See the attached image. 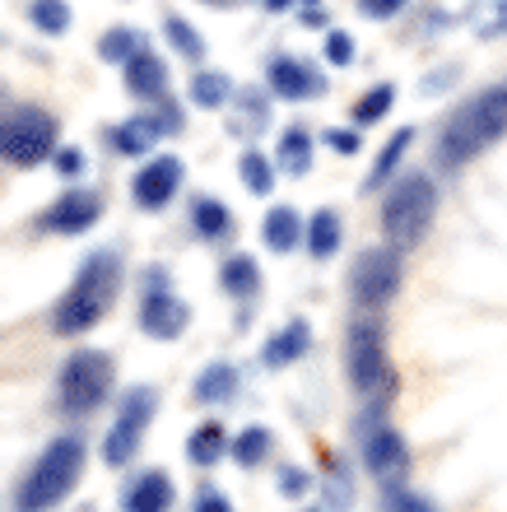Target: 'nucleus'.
<instances>
[{
	"instance_id": "f257e3e1",
	"label": "nucleus",
	"mask_w": 507,
	"mask_h": 512,
	"mask_svg": "<svg viewBox=\"0 0 507 512\" xmlns=\"http://www.w3.org/2000/svg\"><path fill=\"white\" fill-rule=\"evenodd\" d=\"M503 131H507V84H494V89L475 94L470 103H461V108L442 122L438 163L442 168H461V163H470L480 149L494 145Z\"/></svg>"
},
{
	"instance_id": "f03ea898",
	"label": "nucleus",
	"mask_w": 507,
	"mask_h": 512,
	"mask_svg": "<svg viewBox=\"0 0 507 512\" xmlns=\"http://www.w3.org/2000/svg\"><path fill=\"white\" fill-rule=\"evenodd\" d=\"M117 289H121V256L117 252H89L84 256V266H80V275L70 280L66 298L56 303L52 326L61 331V336H80V331H89V326L112 308Z\"/></svg>"
},
{
	"instance_id": "7ed1b4c3",
	"label": "nucleus",
	"mask_w": 507,
	"mask_h": 512,
	"mask_svg": "<svg viewBox=\"0 0 507 512\" xmlns=\"http://www.w3.org/2000/svg\"><path fill=\"white\" fill-rule=\"evenodd\" d=\"M80 471H84V443H80V438H70V433H66V438L47 443V452L28 466L14 508H19V512H47V508H56V503L75 489Z\"/></svg>"
},
{
	"instance_id": "20e7f679",
	"label": "nucleus",
	"mask_w": 507,
	"mask_h": 512,
	"mask_svg": "<svg viewBox=\"0 0 507 512\" xmlns=\"http://www.w3.org/2000/svg\"><path fill=\"white\" fill-rule=\"evenodd\" d=\"M345 364H349V382L359 396L373 401V410L396 396V368L387 359V336L377 322H354L349 326V345H345Z\"/></svg>"
},
{
	"instance_id": "39448f33",
	"label": "nucleus",
	"mask_w": 507,
	"mask_h": 512,
	"mask_svg": "<svg viewBox=\"0 0 507 512\" xmlns=\"http://www.w3.org/2000/svg\"><path fill=\"white\" fill-rule=\"evenodd\" d=\"M433 210H438V191H433V182H428L424 173L401 177V182L391 187L387 205H382V233H387V243L396 247V252L424 243L428 224H433Z\"/></svg>"
},
{
	"instance_id": "423d86ee",
	"label": "nucleus",
	"mask_w": 507,
	"mask_h": 512,
	"mask_svg": "<svg viewBox=\"0 0 507 512\" xmlns=\"http://www.w3.org/2000/svg\"><path fill=\"white\" fill-rule=\"evenodd\" d=\"M61 405H66L70 415H89L98 405L107 401V391H112V359L103 350H75L61 364Z\"/></svg>"
},
{
	"instance_id": "0eeeda50",
	"label": "nucleus",
	"mask_w": 507,
	"mask_h": 512,
	"mask_svg": "<svg viewBox=\"0 0 507 512\" xmlns=\"http://www.w3.org/2000/svg\"><path fill=\"white\" fill-rule=\"evenodd\" d=\"M0 145H5V159H10L14 168H38L42 159L56 154V117L33 108V103L10 108L5 112V135H0Z\"/></svg>"
},
{
	"instance_id": "6e6552de",
	"label": "nucleus",
	"mask_w": 507,
	"mask_h": 512,
	"mask_svg": "<svg viewBox=\"0 0 507 512\" xmlns=\"http://www.w3.org/2000/svg\"><path fill=\"white\" fill-rule=\"evenodd\" d=\"M154 410H159V391L154 387H131L126 396H121L117 419H112V429L103 433V461L107 466H126V461L135 457L140 433L149 429Z\"/></svg>"
},
{
	"instance_id": "1a4fd4ad",
	"label": "nucleus",
	"mask_w": 507,
	"mask_h": 512,
	"mask_svg": "<svg viewBox=\"0 0 507 512\" xmlns=\"http://www.w3.org/2000/svg\"><path fill=\"white\" fill-rule=\"evenodd\" d=\"M349 284H354V303L359 308H387L391 294L401 289V256H396V247H373V252H363L359 261H354V275H349Z\"/></svg>"
},
{
	"instance_id": "9d476101",
	"label": "nucleus",
	"mask_w": 507,
	"mask_h": 512,
	"mask_svg": "<svg viewBox=\"0 0 507 512\" xmlns=\"http://www.w3.org/2000/svg\"><path fill=\"white\" fill-rule=\"evenodd\" d=\"M149 284H154V289H149L145 303H140V326H145L154 340H177L191 322V308L177 294L163 289V270H149Z\"/></svg>"
},
{
	"instance_id": "9b49d317",
	"label": "nucleus",
	"mask_w": 507,
	"mask_h": 512,
	"mask_svg": "<svg viewBox=\"0 0 507 512\" xmlns=\"http://www.w3.org/2000/svg\"><path fill=\"white\" fill-rule=\"evenodd\" d=\"M182 173H187V168H182V159H173V154L145 163L131 187L135 205H140V210H163V205L177 196V187H182Z\"/></svg>"
},
{
	"instance_id": "f8f14e48",
	"label": "nucleus",
	"mask_w": 507,
	"mask_h": 512,
	"mask_svg": "<svg viewBox=\"0 0 507 512\" xmlns=\"http://www.w3.org/2000/svg\"><path fill=\"white\" fill-rule=\"evenodd\" d=\"M98 219H103V201H98L94 191L75 187L42 215V224H47L52 233H84V229H94Z\"/></svg>"
},
{
	"instance_id": "ddd939ff",
	"label": "nucleus",
	"mask_w": 507,
	"mask_h": 512,
	"mask_svg": "<svg viewBox=\"0 0 507 512\" xmlns=\"http://www.w3.org/2000/svg\"><path fill=\"white\" fill-rule=\"evenodd\" d=\"M363 461H368V471L377 475V480H401L405 475V443H401V433H391V429H373V433H363Z\"/></svg>"
},
{
	"instance_id": "4468645a",
	"label": "nucleus",
	"mask_w": 507,
	"mask_h": 512,
	"mask_svg": "<svg viewBox=\"0 0 507 512\" xmlns=\"http://www.w3.org/2000/svg\"><path fill=\"white\" fill-rule=\"evenodd\" d=\"M270 89L280 98H312L326 89V80H321V70H312L298 56H275L270 61Z\"/></svg>"
},
{
	"instance_id": "2eb2a0df",
	"label": "nucleus",
	"mask_w": 507,
	"mask_h": 512,
	"mask_svg": "<svg viewBox=\"0 0 507 512\" xmlns=\"http://www.w3.org/2000/svg\"><path fill=\"white\" fill-rule=\"evenodd\" d=\"M177 126H182V117H177V112H163V117H159V112H145V117H131L126 126H117V131H112V145H117L121 154H145L159 135L177 131Z\"/></svg>"
},
{
	"instance_id": "dca6fc26",
	"label": "nucleus",
	"mask_w": 507,
	"mask_h": 512,
	"mask_svg": "<svg viewBox=\"0 0 507 512\" xmlns=\"http://www.w3.org/2000/svg\"><path fill=\"white\" fill-rule=\"evenodd\" d=\"M126 89H131L140 103H163V94H168V70H163V61L154 52H140L126 61Z\"/></svg>"
},
{
	"instance_id": "f3484780",
	"label": "nucleus",
	"mask_w": 507,
	"mask_h": 512,
	"mask_svg": "<svg viewBox=\"0 0 507 512\" xmlns=\"http://www.w3.org/2000/svg\"><path fill=\"white\" fill-rule=\"evenodd\" d=\"M126 512H168V503H173V485H168V475L163 471H145L135 475L131 489H126Z\"/></svg>"
},
{
	"instance_id": "a211bd4d",
	"label": "nucleus",
	"mask_w": 507,
	"mask_h": 512,
	"mask_svg": "<svg viewBox=\"0 0 507 512\" xmlns=\"http://www.w3.org/2000/svg\"><path fill=\"white\" fill-rule=\"evenodd\" d=\"M261 238H266L270 252H294L303 243V219H298L294 205H275L261 224Z\"/></svg>"
},
{
	"instance_id": "6ab92c4d",
	"label": "nucleus",
	"mask_w": 507,
	"mask_h": 512,
	"mask_svg": "<svg viewBox=\"0 0 507 512\" xmlns=\"http://www.w3.org/2000/svg\"><path fill=\"white\" fill-rule=\"evenodd\" d=\"M307 345H312V331H307V322L298 317V322H289L280 336L266 345V368H289L294 359L307 354Z\"/></svg>"
},
{
	"instance_id": "aec40b11",
	"label": "nucleus",
	"mask_w": 507,
	"mask_h": 512,
	"mask_svg": "<svg viewBox=\"0 0 507 512\" xmlns=\"http://www.w3.org/2000/svg\"><path fill=\"white\" fill-rule=\"evenodd\" d=\"M340 238H345V224H340L335 210H317V215L307 219V252L317 256V261L340 252Z\"/></svg>"
},
{
	"instance_id": "412c9836",
	"label": "nucleus",
	"mask_w": 507,
	"mask_h": 512,
	"mask_svg": "<svg viewBox=\"0 0 507 512\" xmlns=\"http://www.w3.org/2000/svg\"><path fill=\"white\" fill-rule=\"evenodd\" d=\"M228 94H233V80H228L224 70H196L191 75V103L196 108H224Z\"/></svg>"
},
{
	"instance_id": "4be33fe9",
	"label": "nucleus",
	"mask_w": 507,
	"mask_h": 512,
	"mask_svg": "<svg viewBox=\"0 0 507 512\" xmlns=\"http://www.w3.org/2000/svg\"><path fill=\"white\" fill-rule=\"evenodd\" d=\"M224 452H233V443H228V433L219 424H201V429L191 433V443H187L191 466H214Z\"/></svg>"
},
{
	"instance_id": "5701e85b",
	"label": "nucleus",
	"mask_w": 507,
	"mask_h": 512,
	"mask_svg": "<svg viewBox=\"0 0 507 512\" xmlns=\"http://www.w3.org/2000/svg\"><path fill=\"white\" fill-rule=\"evenodd\" d=\"M191 219H196L201 238H228L233 233V210L224 201H214V196H201V201L191 205Z\"/></svg>"
},
{
	"instance_id": "b1692460",
	"label": "nucleus",
	"mask_w": 507,
	"mask_h": 512,
	"mask_svg": "<svg viewBox=\"0 0 507 512\" xmlns=\"http://www.w3.org/2000/svg\"><path fill=\"white\" fill-rule=\"evenodd\" d=\"M219 284H224V294L247 298V294H256V284H261V270H256L252 256H228L224 266H219Z\"/></svg>"
},
{
	"instance_id": "393cba45",
	"label": "nucleus",
	"mask_w": 507,
	"mask_h": 512,
	"mask_svg": "<svg viewBox=\"0 0 507 512\" xmlns=\"http://www.w3.org/2000/svg\"><path fill=\"white\" fill-rule=\"evenodd\" d=\"M233 391H238V373L228 364H210L201 378H196V401L201 405H219V401H228Z\"/></svg>"
},
{
	"instance_id": "a878e982",
	"label": "nucleus",
	"mask_w": 507,
	"mask_h": 512,
	"mask_svg": "<svg viewBox=\"0 0 507 512\" xmlns=\"http://www.w3.org/2000/svg\"><path fill=\"white\" fill-rule=\"evenodd\" d=\"M410 140H414V131H410V126H401V131L391 135V140H387V149L377 154L373 173H368V182H363V187L373 191V187H382V182H391V173H396V163H401V154H405V149H410Z\"/></svg>"
},
{
	"instance_id": "bb28decb",
	"label": "nucleus",
	"mask_w": 507,
	"mask_h": 512,
	"mask_svg": "<svg viewBox=\"0 0 507 512\" xmlns=\"http://www.w3.org/2000/svg\"><path fill=\"white\" fill-rule=\"evenodd\" d=\"M280 168L289 177H303L307 168H312V140H307V131H284L280 135Z\"/></svg>"
},
{
	"instance_id": "cd10ccee",
	"label": "nucleus",
	"mask_w": 507,
	"mask_h": 512,
	"mask_svg": "<svg viewBox=\"0 0 507 512\" xmlns=\"http://www.w3.org/2000/svg\"><path fill=\"white\" fill-rule=\"evenodd\" d=\"M28 19H33V28L47 33V38H56V33H66L70 28L66 0H28Z\"/></svg>"
},
{
	"instance_id": "c85d7f7f",
	"label": "nucleus",
	"mask_w": 507,
	"mask_h": 512,
	"mask_svg": "<svg viewBox=\"0 0 507 512\" xmlns=\"http://www.w3.org/2000/svg\"><path fill=\"white\" fill-rule=\"evenodd\" d=\"M270 443H275L270 429H242L238 438H233V461L252 471V466H261V461L270 457Z\"/></svg>"
},
{
	"instance_id": "c756f323",
	"label": "nucleus",
	"mask_w": 507,
	"mask_h": 512,
	"mask_svg": "<svg viewBox=\"0 0 507 512\" xmlns=\"http://www.w3.org/2000/svg\"><path fill=\"white\" fill-rule=\"evenodd\" d=\"M238 168H242V182H247V191H256V196H266V191L275 187V168H270V159L261 154V149H247Z\"/></svg>"
},
{
	"instance_id": "7c9ffc66",
	"label": "nucleus",
	"mask_w": 507,
	"mask_h": 512,
	"mask_svg": "<svg viewBox=\"0 0 507 512\" xmlns=\"http://www.w3.org/2000/svg\"><path fill=\"white\" fill-rule=\"evenodd\" d=\"M391 98H396V89H391V84H377V89H368V94L354 103V122H359V126L382 122V117H387V108H391Z\"/></svg>"
},
{
	"instance_id": "2f4dec72",
	"label": "nucleus",
	"mask_w": 507,
	"mask_h": 512,
	"mask_svg": "<svg viewBox=\"0 0 507 512\" xmlns=\"http://www.w3.org/2000/svg\"><path fill=\"white\" fill-rule=\"evenodd\" d=\"M135 52H140V38H135L131 28H112V33L98 38V56H103V61H121V66H126Z\"/></svg>"
},
{
	"instance_id": "473e14b6",
	"label": "nucleus",
	"mask_w": 507,
	"mask_h": 512,
	"mask_svg": "<svg viewBox=\"0 0 507 512\" xmlns=\"http://www.w3.org/2000/svg\"><path fill=\"white\" fill-rule=\"evenodd\" d=\"M163 33H168V42H173L177 52L187 56V61H201L205 56V42L196 38V28L187 24V19H177V14H168V24H163Z\"/></svg>"
},
{
	"instance_id": "72a5a7b5",
	"label": "nucleus",
	"mask_w": 507,
	"mask_h": 512,
	"mask_svg": "<svg viewBox=\"0 0 507 512\" xmlns=\"http://www.w3.org/2000/svg\"><path fill=\"white\" fill-rule=\"evenodd\" d=\"M382 512H438L424 494H414V489H387V499H382Z\"/></svg>"
},
{
	"instance_id": "f704fd0d",
	"label": "nucleus",
	"mask_w": 507,
	"mask_h": 512,
	"mask_svg": "<svg viewBox=\"0 0 507 512\" xmlns=\"http://www.w3.org/2000/svg\"><path fill=\"white\" fill-rule=\"evenodd\" d=\"M349 56H354V42H349V33H326V61L331 66H349Z\"/></svg>"
},
{
	"instance_id": "c9c22d12",
	"label": "nucleus",
	"mask_w": 507,
	"mask_h": 512,
	"mask_svg": "<svg viewBox=\"0 0 507 512\" xmlns=\"http://www.w3.org/2000/svg\"><path fill=\"white\" fill-rule=\"evenodd\" d=\"M363 19H396L405 10V0H354Z\"/></svg>"
},
{
	"instance_id": "e433bc0d",
	"label": "nucleus",
	"mask_w": 507,
	"mask_h": 512,
	"mask_svg": "<svg viewBox=\"0 0 507 512\" xmlns=\"http://www.w3.org/2000/svg\"><path fill=\"white\" fill-rule=\"evenodd\" d=\"M280 494H284V499H298V494H307V475L284 466V471H280Z\"/></svg>"
},
{
	"instance_id": "4c0bfd02",
	"label": "nucleus",
	"mask_w": 507,
	"mask_h": 512,
	"mask_svg": "<svg viewBox=\"0 0 507 512\" xmlns=\"http://www.w3.org/2000/svg\"><path fill=\"white\" fill-rule=\"evenodd\" d=\"M326 145H331V149H340V154H359V145H363V140H359V135H354V131H326Z\"/></svg>"
},
{
	"instance_id": "58836bf2",
	"label": "nucleus",
	"mask_w": 507,
	"mask_h": 512,
	"mask_svg": "<svg viewBox=\"0 0 507 512\" xmlns=\"http://www.w3.org/2000/svg\"><path fill=\"white\" fill-rule=\"evenodd\" d=\"M196 512H233V503H228L219 489H205L201 499H196Z\"/></svg>"
},
{
	"instance_id": "ea45409f",
	"label": "nucleus",
	"mask_w": 507,
	"mask_h": 512,
	"mask_svg": "<svg viewBox=\"0 0 507 512\" xmlns=\"http://www.w3.org/2000/svg\"><path fill=\"white\" fill-rule=\"evenodd\" d=\"M56 168H61V173H80L84 168V159H80V149H56Z\"/></svg>"
},
{
	"instance_id": "a19ab883",
	"label": "nucleus",
	"mask_w": 507,
	"mask_h": 512,
	"mask_svg": "<svg viewBox=\"0 0 507 512\" xmlns=\"http://www.w3.org/2000/svg\"><path fill=\"white\" fill-rule=\"evenodd\" d=\"M261 5H266V10H275V14H280V10H289L294 0H261Z\"/></svg>"
},
{
	"instance_id": "79ce46f5",
	"label": "nucleus",
	"mask_w": 507,
	"mask_h": 512,
	"mask_svg": "<svg viewBox=\"0 0 507 512\" xmlns=\"http://www.w3.org/2000/svg\"><path fill=\"white\" fill-rule=\"evenodd\" d=\"M307 5H317V0H307Z\"/></svg>"
}]
</instances>
